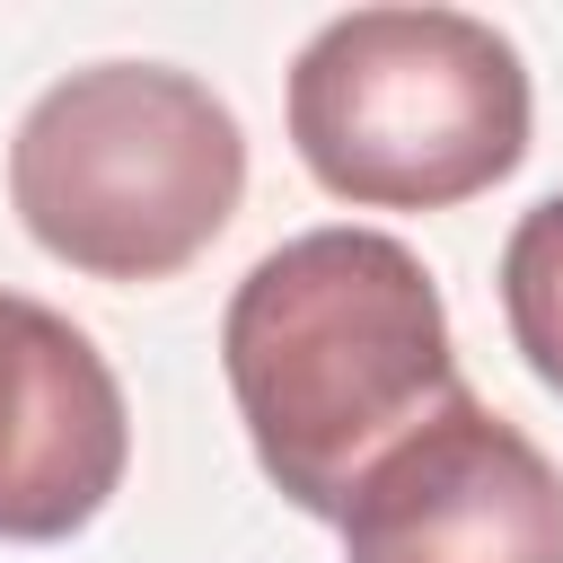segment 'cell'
<instances>
[{"instance_id": "2", "label": "cell", "mask_w": 563, "mask_h": 563, "mask_svg": "<svg viewBox=\"0 0 563 563\" xmlns=\"http://www.w3.org/2000/svg\"><path fill=\"white\" fill-rule=\"evenodd\" d=\"M246 194L238 114L167 62L53 79L9 141V202L44 255L97 282L185 273Z\"/></svg>"}, {"instance_id": "1", "label": "cell", "mask_w": 563, "mask_h": 563, "mask_svg": "<svg viewBox=\"0 0 563 563\" xmlns=\"http://www.w3.org/2000/svg\"><path fill=\"white\" fill-rule=\"evenodd\" d=\"M220 369L255 466L308 519H343L361 475L466 396L440 282L387 229H308L273 246L220 317Z\"/></svg>"}, {"instance_id": "4", "label": "cell", "mask_w": 563, "mask_h": 563, "mask_svg": "<svg viewBox=\"0 0 563 563\" xmlns=\"http://www.w3.org/2000/svg\"><path fill=\"white\" fill-rule=\"evenodd\" d=\"M343 563H563V466L475 396H449L352 493Z\"/></svg>"}, {"instance_id": "3", "label": "cell", "mask_w": 563, "mask_h": 563, "mask_svg": "<svg viewBox=\"0 0 563 563\" xmlns=\"http://www.w3.org/2000/svg\"><path fill=\"white\" fill-rule=\"evenodd\" d=\"M290 141L361 211H449L528 158V70L466 9H352L290 62Z\"/></svg>"}, {"instance_id": "6", "label": "cell", "mask_w": 563, "mask_h": 563, "mask_svg": "<svg viewBox=\"0 0 563 563\" xmlns=\"http://www.w3.org/2000/svg\"><path fill=\"white\" fill-rule=\"evenodd\" d=\"M501 317H510L519 361L563 396V194L519 211V229L501 246Z\"/></svg>"}, {"instance_id": "5", "label": "cell", "mask_w": 563, "mask_h": 563, "mask_svg": "<svg viewBox=\"0 0 563 563\" xmlns=\"http://www.w3.org/2000/svg\"><path fill=\"white\" fill-rule=\"evenodd\" d=\"M132 457V413L106 352L44 299L0 290V537L53 545L88 528Z\"/></svg>"}]
</instances>
